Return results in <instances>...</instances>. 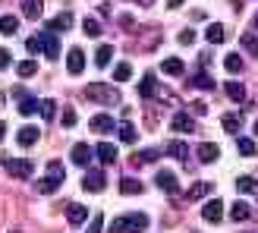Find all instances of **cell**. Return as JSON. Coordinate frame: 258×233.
<instances>
[{
	"instance_id": "6da1fadb",
	"label": "cell",
	"mask_w": 258,
	"mask_h": 233,
	"mask_svg": "<svg viewBox=\"0 0 258 233\" xmlns=\"http://www.w3.org/2000/svg\"><path fill=\"white\" fill-rule=\"evenodd\" d=\"M145 230H148V214H142V211L123 214L107 227V233H145Z\"/></svg>"
},
{
	"instance_id": "7a4b0ae2",
	"label": "cell",
	"mask_w": 258,
	"mask_h": 233,
	"mask_svg": "<svg viewBox=\"0 0 258 233\" xmlns=\"http://www.w3.org/2000/svg\"><path fill=\"white\" fill-rule=\"evenodd\" d=\"M85 98L95 101V104H110L113 107L120 101V92L107 82H92V85H85Z\"/></svg>"
},
{
	"instance_id": "3957f363",
	"label": "cell",
	"mask_w": 258,
	"mask_h": 233,
	"mask_svg": "<svg viewBox=\"0 0 258 233\" xmlns=\"http://www.w3.org/2000/svg\"><path fill=\"white\" fill-rule=\"evenodd\" d=\"M0 164L7 167L10 177H32V173H35V164H32L29 158H4Z\"/></svg>"
},
{
	"instance_id": "277c9868",
	"label": "cell",
	"mask_w": 258,
	"mask_h": 233,
	"mask_svg": "<svg viewBox=\"0 0 258 233\" xmlns=\"http://www.w3.org/2000/svg\"><path fill=\"white\" fill-rule=\"evenodd\" d=\"M154 183H158L164 192H170V196H176V192H179V180H176L173 170H158V173H154Z\"/></svg>"
},
{
	"instance_id": "5b68a950",
	"label": "cell",
	"mask_w": 258,
	"mask_h": 233,
	"mask_svg": "<svg viewBox=\"0 0 258 233\" xmlns=\"http://www.w3.org/2000/svg\"><path fill=\"white\" fill-rule=\"evenodd\" d=\"M88 126H92V133H98V136H107V133H113V129H117V123H113L110 113H95Z\"/></svg>"
},
{
	"instance_id": "8992f818",
	"label": "cell",
	"mask_w": 258,
	"mask_h": 233,
	"mask_svg": "<svg viewBox=\"0 0 258 233\" xmlns=\"http://www.w3.org/2000/svg\"><path fill=\"white\" fill-rule=\"evenodd\" d=\"M67 70H70L73 76H79V73L85 70V50H82V47H70V50H67Z\"/></svg>"
},
{
	"instance_id": "52a82bcc",
	"label": "cell",
	"mask_w": 258,
	"mask_h": 233,
	"mask_svg": "<svg viewBox=\"0 0 258 233\" xmlns=\"http://www.w3.org/2000/svg\"><path fill=\"white\" fill-rule=\"evenodd\" d=\"M70 158H73V164H79V167H88V161L95 158V148H92V145H85V142H76Z\"/></svg>"
},
{
	"instance_id": "ba28073f",
	"label": "cell",
	"mask_w": 258,
	"mask_h": 233,
	"mask_svg": "<svg viewBox=\"0 0 258 233\" xmlns=\"http://www.w3.org/2000/svg\"><path fill=\"white\" fill-rule=\"evenodd\" d=\"M63 180L67 177H54V173H47V177H41L35 183V192H41V196H50V192H57L60 186H63Z\"/></svg>"
},
{
	"instance_id": "9c48e42d",
	"label": "cell",
	"mask_w": 258,
	"mask_h": 233,
	"mask_svg": "<svg viewBox=\"0 0 258 233\" xmlns=\"http://www.w3.org/2000/svg\"><path fill=\"white\" fill-rule=\"evenodd\" d=\"M104 183H107V180H104V173H101V170H85V177H82V189L85 192H101V189H104Z\"/></svg>"
},
{
	"instance_id": "30bf717a",
	"label": "cell",
	"mask_w": 258,
	"mask_h": 233,
	"mask_svg": "<svg viewBox=\"0 0 258 233\" xmlns=\"http://www.w3.org/2000/svg\"><path fill=\"white\" fill-rule=\"evenodd\" d=\"M161 148H142V151H133V158H129V164L133 167H142V164H151V161H158L161 158Z\"/></svg>"
},
{
	"instance_id": "8fae6325",
	"label": "cell",
	"mask_w": 258,
	"mask_h": 233,
	"mask_svg": "<svg viewBox=\"0 0 258 233\" xmlns=\"http://www.w3.org/2000/svg\"><path fill=\"white\" fill-rule=\"evenodd\" d=\"M170 129H176V133H192V129H196V120H192V113L179 110V113H173Z\"/></svg>"
},
{
	"instance_id": "7c38bea8",
	"label": "cell",
	"mask_w": 258,
	"mask_h": 233,
	"mask_svg": "<svg viewBox=\"0 0 258 233\" xmlns=\"http://www.w3.org/2000/svg\"><path fill=\"white\" fill-rule=\"evenodd\" d=\"M202 217H205V221H211V224H221V217H224L221 199H211L208 205H205V208H202Z\"/></svg>"
},
{
	"instance_id": "4fadbf2b",
	"label": "cell",
	"mask_w": 258,
	"mask_h": 233,
	"mask_svg": "<svg viewBox=\"0 0 258 233\" xmlns=\"http://www.w3.org/2000/svg\"><path fill=\"white\" fill-rule=\"evenodd\" d=\"M70 25H73V13H70V10H63V13H57V16L47 22V32H54V35H57V32H67Z\"/></svg>"
},
{
	"instance_id": "5bb4252c",
	"label": "cell",
	"mask_w": 258,
	"mask_h": 233,
	"mask_svg": "<svg viewBox=\"0 0 258 233\" xmlns=\"http://www.w3.org/2000/svg\"><path fill=\"white\" fill-rule=\"evenodd\" d=\"M38 139H41V133H38V126H22L19 133H16V142H19L22 148H32Z\"/></svg>"
},
{
	"instance_id": "9a60e30c",
	"label": "cell",
	"mask_w": 258,
	"mask_h": 233,
	"mask_svg": "<svg viewBox=\"0 0 258 233\" xmlns=\"http://www.w3.org/2000/svg\"><path fill=\"white\" fill-rule=\"evenodd\" d=\"M189 85H196V88H202V92H214V79H211V76L208 73H205V70H199V73H192L189 76Z\"/></svg>"
},
{
	"instance_id": "2e32d148",
	"label": "cell",
	"mask_w": 258,
	"mask_h": 233,
	"mask_svg": "<svg viewBox=\"0 0 258 233\" xmlns=\"http://www.w3.org/2000/svg\"><path fill=\"white\" fill-rule=\"evenodd\" d=\"M196 151H199V161H202V164H211V161L221 158V148H217L214 142H202Z\"/></svg>"
},
{
	"instance_id": "e0dca14e",
	"label": "cell",
	"mask_w": 258,
	"mask_h": 233,
	"mask_svg": "<svg viewBox=\"0 0 258 233\" xmlns=\"http://www.w3.org/2000/svg\"><path fill=\"white\" fill-rule=\"evenodd\" d=\"M85 217H88V211H85V205H79V202H73L70 208H67V221H70L73 227L85 224Z\"/></svg>"
},
{
	"instance_id": "ac0fdd59",
	"label": "cell",
	"mask_w": 258,
	"mask_h": 233,
	"mask_svg": "<svg viewBox=\"0 0 258 233\" xmlns=\"http://www.w3.org/2000/svg\"><path fill=\"white\" fill-rule=\"evenodd\" d=\"M154 92H158V76H154V73H145V79L139 82V95H142V98H154Z\"/></svg>"
},
{
	"instance_id": "d6986e66",
	"label": "cell",
	"mask_w": 258,
	"mask_h": 233,
	"mask_svg": "<svg viewBox=\"0 0 258 233\" xmlns=\"http://www.w3.org/2000/svg\"><path fill=\"white\" fill-rule=\"evenodd\" d=\"M41 10H44V4H41V0H22V16L25 19H41Z\"/></svg>"
},
{
	"instance_id": "ffe728a7",
	"label": "cell",
	"mask_w": 258,
	"mask_h": 233,
	"mask_svg": "<svg viewBox=\"0 0 258 233\" xmlns=\"http://www.w3.org/2000/svg\"><path fill=\"white\" fill-rule=\"evenodd\" d=\"M41 38H44V54H47L50 60H57V57H60V41H57V35H54V32H41Z\"/></svg>"
},
{
	"instance_id": "44dd1931",
	"label": "cell",
	"mask_w": 258,
	"mask_h": 233,
	"mask_svg": "<svg viewBox=\"0 0 258 233\" xmlns=\"http://www.w3.org/2000/svg\"><path fill=\"white\" fill-rule=\"evenodd\" d=\"M161 73H167V76H183L186 67H183V60H179V57H167L161 63Z\"/></svg>"
},
{
	"instance_id": "7402d4cb",
	"label": "cell",
	"mask_w": 258,
	"mask_h": 233,
	"mask_svg": "<svg viewBox=\"0 0 258 233\" xmlns=\"http://www.w3.org/2000/svg\"><path fill=\"white\" fill-rule=\"evenodd\" d=\"M95 154H98L104 164H113V161H117V145H110V142H101V145L95 148Z\"/></svg>"
},
{
	"instance_id": "603a6c76",
	"label": "cell",
	"mask_w": 258,
	"mask_h": 233,
	"mask_svg": "<svg viewBox=\"0 0 258 233\" xmlns=\"http://www.w3.org/2000/svg\"><path fill=\"white\" fill-rule=\"evenodd\" d=\"M164 154H173L176 161L186 164V158H189V145H186V142H170V145L164 148Z\"/></svg>"
},
{
	"instance_id": "cb8c5ba5",
	"label": "cell",
	"mask_w": 258,
	"mask_h": 233,
	"mask_svg": "<svg viewBox=\"0 0 258 233\" xmlns=\"http://www.w3.org/2000/svg\"><path fill=\"white\" fill-rule=\"evenodd\" d=\"M221 126L227 129L230 136H236L239 129H242V120H239V113H224V116H221Z\"/></svg>"
},
{
	"instance_id": "d4e9b609",
	"label": "cell",
	"mask_w": 258,
	"mask_h": 233,
	"mask_svg": "<svg viewBox=\"0 0 258 233\" xmlns=\"http://www.w3.org/2000/svg\"><path fill=\"white\" fill-rule=\"evenodd\" d=\"M205 38H208V44H221L224 38H227V32H224V25H217V22H211L208 29H205Z\"/></svg>"
},
{
	"instance_id": "484cf974",
	"label": "cell",
	"mask_w": 258,
	"mask_h": 233,
	"mask_svg": "<svg viewBox=\"0 0 258 233\" xmlns=\"http://www.w3.org/2000/svg\"><path fill=\"white\" fill-rule=\"evenodd\" d=\"M120 192H123V196H139L142 183H139V180H133V177H123L120 180Z\"/></svg>"
},
{
	"instance_id": "4316f807",
	"label": "cell",
	"mask_w": 258,
	"mask_h": 233,
	"mask_svg": "<svg viewBox=\"0 0 258 233\" xmlns=\"http://www.w3.org/2000/svg\"><path fill=\"white\" fill-rule=\"evenodd\" d=\"M38 110H41V101H38V98H22V101H19V113H22V116H32V113H38Z\"/></svg>"
},
{
	"instance_id": "83f0119b",
	"label": "cell",
	"mask_w": 258,
	"mask_h": 233,
	"mask_svg": "<svg viewBox=\"0 0 258 233\" xmlns=\"http://www.w3.org/2000/svg\"><path fill=\"white\" fill-rule=\"evenodd\" d=\"M249 214H252V208L246 202H233V208H230V217H233V221H249Z\"/></svg>"
},
{
	"instance_id": "f1b7e54d",
	"label": "cell",
	"mask_w": 258,
	"mask_h": 233,
	"mask_svg": "<svg viewBox=\"0 0 258 233\" xmlns=\"http://www.w3.org/2000/svg\"><path fill=\"white\" fill-rule=\"evenodd\" d=\"M110 57H113V47H110V44H101V47H98V54H95V67L104 70L107 63H110Z\"/></svg>"
},
{
	"instance_id": "f546056e",
	"label": "cell",
	"mask_w": 258,
	"mask_h": 233,
	"mask_svg": "<svg viewBox=\"0 0 258 233\" xmlns=\"http://www.w3.org/2000/svg\"><path fill=\"white\" fill-rule=\"evenodd\" d=\"M208 192H211V183H205V180H202V183H196V186L186 192V202H196V199H202V196H208Z\"/></svg>"
},
{
	"instance_id": "4dcf8cb0",
	"label": "cell",
	"mask_w": 258,
	"mask_h": 233,
	"mask_svg": "<svg viewBox=\"0 0 258 233\" xmlns=\"http://www.w3.org/2000/svg\"><path fill=\"white\" fill-rule=\"evenodd\" d=\"M224 92H227V98H233V101H246V88H242L236 79H233V82H227V85H224Z\"/></svg>"
},
{
	"instance_id": "1f68e13d",
	"label": "cell",
	"mask_w": 258,
	"mask_h": 233,
	"mask_svg": "<svg viewBox=\"0 0 258 233\" xmlns=\"http://www.w3.org/2000/svg\"><path fill=\"white\" fill-rule=\"evenodd\" d=\"M16 29H19V19L7 13V16L0 19V35H16Z\"/></svg>"
},
{
	"instance_id": "d6a6232c",
	"label": "cell",
	"mask_w": 258,
	"mask_h": 233,
	"mask_svg": "<svg viewBox=\"0 0 258 233\" xmlns=\"http://www.w3.org/2000/svg\"><path fill=\"white\" fill-rule=\"evenodd\" d=\"M236 192H258L255 177H236Z\"/></svg>"
},
{
	"instance_id": "836d02e7",
	"label": "cell",
	"mask_w": 258,
	"mask_h": 233,
	"mask_svg": "<svg viewBox=\"0 0 258 233\" xmlns=\"http://www.w3.org/2000/svg\"><path fill=\"white\" fill-rule=\"evenodd\" d=\"M16 73L22 76V79H32V76L38 73V60H22L19 67H16Z\"/></svg>"
},
{
	"instance_id": "e575fe53",
	"label": "cell",
	"mask_w": 258,
	"mask_h": 233,
	"mask_svg": "<svg viewBox=\"0 0 258 233\" xmlns=\"http://www.w3.org/2000/svg\"><path fill=\"white\" fill-rule=\"evenodd\" d=\"M120 139L126 142V145H133V142L139 139V133H136V126H133V123H120Z\"/></svg>"
},
{
	"instance_id": "d590c367",
	"label": "cell",
	"mask_w": 258,
	"mask_h": 233,
	"mask_svg": "<svg viewBox=\"0 0 258 233\" xmlns=\"http://www.w3.org/2000/svg\"><path fill=\"white\" fill-rule=\"evenodd\" d=\"M239 44L246 47L249 54H255V57H258V38H255L252 32H246V35H242V38H239Z\"/></svg>"
},
{
	"instance_id": "8d00e7d4",
	"label": "cell",
	"mask_w": 258,
	"mask_h": 233,
	"mask_svg": "<svg viewBox=\"0 0 258 233\" xmlns=\"http://www.w3.org/2000/svg\"><path fill=\"white\" fill-rule=\"evenodd\" d=\"M82 29H85V35H92V38H98L101 32H104V29H101V22H98V19H92V16L82 22Z\"/></svg>"
},
{
	"instance_id": "74e56055",
	"label": "cell",
	"mask_w": 258,
	"mask_h": 233,
	"mask_svg": "<svg viewBox=\"0 0 258 233\" xmlns=\"http://www.w3.org/2000/svg\"><path fill=\"white\" fill-rule=\"evenodd\" d=\"M224 67H227V73H239V70H242V57H239V54H227Z\"/></svg>"
},
{
	"instance_id": "f35d334b",
	"label": "cell",
	"mask_w": 258,
	"mask_h": 233,
	"mask_svg": "<svg viewBox=\"0 0 258 233\" xmlns=\"http://www.w3.org/2000/svg\"><path fill=\"white\" fill-rule=\"evenodd\" d=\"M236 145H239V154H242V158H252V154H255V139H239Z\"/></svg>"
},
{
	"instance_id": "ab89813d",
	"label": "cell",
	"mask_w": 258,
	"mask_h": 233,
	"mask_svg": "<svg viewBox=\"0 0 258 233\" xmlns=\"http://www.w3.org/2000/svg\"><path fill=\"white\" fill-rule=\"evenodd\" d=\"M129 76H133V70H129V63H117V70H113V79H117V82H126Z\"/></svg>"
},
{
	"instance_id": "60d3db41",
	"label": "cell",
	"mask_w": 258,
	"mask_h": 233,
	"mask_svg": "<svg viewBox=\"0 0 258 233\" xmlns=\"http://www.w3.org/2000/svg\"><path fill=\"white\" fill-rule=\"evenodd\" d=\"M38 113H41L44 120H54V113H57V104H54V101H41V110H38Z\"/></svg>"
},
{
	"instance_id": "b9f144b4",
	"label": "cell",
	"mask_w": 258,
	"mask_h": 233,
	"mask_svg": "<svg viewBox=\"0 0 258 233\" xmlns=\"http://www.w3.org/2000/svg\"><path fill=\"white\" fill-rule=\"evenodd\" d=\"M25 47H29L32 54H38V50H44V38H41V35H32L29 41H25Z\"/></svg>"
},
{
	"instance_id": "7bdbcfd3",
	"label": "cell",
	"mask_w": 258,
	"mask_h": 233,
	"mask_svg": "<svg viewBox=\"0 0 258 233\" xmlns=\"http://www.w3.org/2000/svg\"><path fill=\"white\" fill-rule=\"evenodd\" d=\"M101 230H104V217H101V214H92V221H88V230H85V233H101Z\"/></svg>"
},
{
	"instance_id": "ee69618b",
	"label": "cell",
	"mask_w": 258,
	"mask_h": 233,
	"mask_svg": "<svg viewBox=\"0 0 258 233\" xmlns=\"http://www.w3.org/2000/svg\"><path fill=\"white\" fill-rule=\"evenodd\" d=\"M60 120H63V126H67V129L76 126V110H73V107H63V116H60Z\"/></svg>"
},
{
	"instance_id": "f6af8a7d",
	"label": "cell",
	"mask_w": 258,
	"mask_h": 233,
	"mask_svg": "<svg viewBox=\"0 0 258 233\" xmlns=\"http://www.w3.org/2000/svg\"><path fill=\"white\" fill-rule=\"evenodd\" d=\"M47 173H54V177H63V164L54 158V161H47Z\"/></svg>"
},
{
	"instance_id": "bcb514c9",
	"label": "cell",
	"mask_w": 258,
	"mask_h": 233,
	"mask_svg": "<svg viewBox=\"0 0 258 233\" xmlns=\"http://www.w3.org/2000/svg\"><path fill=\"white\" fill-rule=\"evenodd\" d=\"M192 41H196V32H192V29H183V32H179V44H192Z\"/></svg>"
},
{
	"instance_id": "7dc6e473",
	"label": "cell",
	"mask_w": 258,
	"mask_h": 233,
	"mask_svg": "<svg viewBox=\"0 0 258 233\" xmlns=\"http://www.w3.org/2000/svg\"><path fill=\"white\" fill-rule=\"evenodd\" d=\"M192 113H208V104H205V101H192Z\"/></svg>"
},
{
	"instance_id": "c3c4849f",
	"label": "cell",
	"mask_w": 258,
	"mask_h": 233,
	"mask_svg": "<svg viewBox=\"0 0 258 233\" xmlns=\"http://www.w3.org/2000/svg\"><path fill=\"white\" fill-rule=\"evenodd\" d=\"M10 67V50H0V70Z\"/></svg>"
},
{
	"instance_id": "681fc988",
	"label": "cell",
	"mask_w": 258,
	"mask_h": 233,
	"mask_svg": "<svg viewBox=\"0 0 258 233\" xmlns=\"http://www.w3.org/2000/svg\"><path fill=\"white\" fill-rule=\"evenodd\" d=\"M186 4V0H167V7H170V10H176V7H183Z\"/></svg>"
},
{
	"instance_id": "f907efd6",
	"label": "cell",
	"mask_w": 258,
	"mask_h": 233,
	"mask_svg": "<svg viewBox=\"0 0 258 233\" xmlns=\"http://www.w3.org/2000/svg\"><path fill=\"white\" fill-rule=\"evenodd\" d=\"M4 136H7V123H4V120H0V139H4Z\"/></svg>"
},
{
	"instance_id": "816d5d0a",
	"label": "cell",
	"mask_w": 258,
	"mask_h": 233,
	"mask_svg": "<svg viewBox=\"0 0 258 233\" xmlns=\"http://www.w3.org/2000/svg\"><path fill=\"white\" fill-rule=\"evenodd\" d=\"M252 29L258 32V13H255V16H252Z\"/></svg>"
},
{
	"instance_id": "f5cc1de1",
	"label": "cell",
	"mask_w": 258,
	"mask_h": 233,
	"mask_svg": "<svg viewBox=\"0 0 258 233\" xmlns=\"http://www.w3.org/2000/svg\"><path fill=\"white\" fill-rule=\"evenodd\" d=\"M139 4H142V7H151V4H154V0H139Z\"/></svg>"
},
{
	"instance_id": "db71d44e",
	"label": "cell",
	"mask_w": 258,
	"mask_h": 233,
	"mask_svg": "<svg viewBox=\"0 0 258 233\" xmlns=\"http://www.w3.org/2000/svg\"><path fill=\"white\" fill-rule=\"evenodd\" d=\"M252 133H255V139H258V123H255V126H252Z\"/></svg>"
},
{
	"instance_id": "11a10c76",
	"label": "cell",
	"mask_w": 258,
	"mask_h": 233,
	"mask_svg": "<svg viewBox=\"0 0 258 233\" xmlns=\"http://www.w3.org/2000/svg\"><path fill=\"white\" fill-rule=\"evenodd\" d=\"M10 233H19V230H10Z\"/></svg>"
}]
</instances>
